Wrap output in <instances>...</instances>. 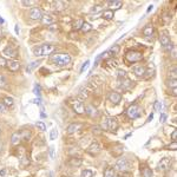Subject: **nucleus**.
I'll use <instances>...</instances> for the list:
<instances>
[{
  "label": "nucleus",
  "mask_w": 177,
  "mask_h": 177,
  "mask_svg": "<svg viewBox=\"0 0 177 177\" xmlns=\"http://www.w3.org/2000/svg\"><path fill=\"white\" fill-rule=\"evenodd\" d=\"M51 60L58 66H65L71 62V57L66 53H57L51 57Z\"/></svg>",
  "instance_id": "f257e3e1"
},
{
  "label": "nucleus",
  "mask_w": 177,
  "mask_h": 177,
  "mask_svg": "<svg viewBox=\"0 0 177 177\" xmlns=\"http://www.w3.org/2000/svg\"><path fill=\"white\" fill-rule=\"evenodd\" d=\"M125 59L129 63H137V62H141L143 59V54L138 51H129L125 54Z\"/></svg>",
  "instance_id": "f03ea898"
},
{
  "label": "nucleus",
  "mask_w": 177,
  "mask_h": 177,
  "mask_svg": "<svg viewBox=\"0 0 177 177\" xmlns=\"http://www.w3.org/2000/svg\"><path fill=\"white\" fill-rule=\"evenodd\" d=\"M126 115L130 119H136L141 116V107L137 104H132L128 110H126Z\"/></svg>",
  "instance_id": "7ed1b4c3"
},
{
  "label": "nucleus",
  "mask_w": 177,
  "mask_h": 177,
  "mask_svg": "<svg viewBox=\"0 0 177 177\" xmlns=\"http://www.w3.org/2000/svg\"><path fill=\"white\" fill-rule=\"evenodd\" d=\"M103 128L104 129H106V130H109V131H116L117 129H118V122L116 120V118H113V117H110V118H106L105 119V122H104V124H103Z\"/></svg>",
  "instance_id": "20e7f679"
},
{
  "label": "nucleus",
  "mask_w": 177,
  "mask_h": 177,
  "mask_svg": "<svg viewBox=\"0 0 177 177\" xmlns=\"http://www.w3.org/2000/svg\"><path fill=\"white\" fill-rule=\"evenodd\" d=\"M71 105H72V107H73V110H75L76 113L82 115V113L85 112V106H84V104H83L82 100H79V99H73V100H71Z\"/></svg>",
  "instance_id": "39448f33"
},
{
  "label": "nucleus",
  "mask_w": 177,
  "mask_h": 177,
  "mask_svg": "<svg viewBox=\"0 0 177 177\" xmlns=\"http://www.w3.org/2000/svg\"><path fill=\"white\" fill-rule=\"evenodd\" d=\"M129 168H130V163H129V161L126 158H119L117 161V163H116V169L119 170L120 173L126 171Z\"/></svg>",
  "instance_id": "423d86ee"
},
{
  "label": "nucleus",
  "mask_w": 177,
  "mask_h": 177,
  "mask_svg": "<svg viewBox=\"0 0 177 177\" xmlns=\"http://www.w3.org/2000/svg\"><path fill=\"white\" fill-rule=\"evenodd\" d=\"M28 15H30V18L33 19V20H40L41 17H43V13H41V11H40L38 7H33V8L30 9Z\"/></svg>",
  "instance_id": "0eeeda50"
},
{
  "label": "nucleus",
  "mask_w": 177,
  "mask_h": 177,
  "mask_svg": "<svg viewBox=\"0 0 177 177\" xmlns=\"http://www.w3.org/2000/svg\"><path fill=\"white\" fill-rule=\"evenodd\" d=\"M170 167H171V160L168 158V157L162 158L161 162H160V164H158V169H160V170H163V171L169 170Z\"/></svg>",
  "instance_id": "6e6552de"
},
{
  "label": "nucleus",
  "mask_w": 177,
  "mask_h": 177,
  "mask_svg": "<svg viewBox=\"0 0 177 177\" xmlns=\"http://www.w3.org/2000/svg\"><path fill=\"white\" fill-rule=\"evenodd\" d=\"M99 151H100V145H99L98 142H93L86 149V152L90 154V155H97Z\"/></svg>",
  "instance_id": "1a4fd4ad"
},
{
  "label": "nucleus",
  "mask_w": 177,
  "mask_h": 177,
  "mask_svg": "<svg viewBox=\"0 0 177 177\" xmlns=\"http://www.w3.org/2000/svg\"><path fill=\"white\" fill-rule=\"evenodd\" d=\"M54 50H56V47H54V45H52V44H44V45H41L43 56H49V54H51Z\"/></svg>",
  "instance_id": "9d476101"
},
{
  "label": "nucleus",
  "mask_w": 177,
  "mask_h": 177,
  "mask_svg": "<svg viewBox=\"0 0 177 177\" xmlns=\"http://www.w3.org/2000/svg\"><path fill=\"white\" fill-rule=\"evenodd\" d=\"M109 100H110L111 103H113V104H118V103H120V100H122V96H120L118 92H111V93L109 94Z\"/></svg>",
  "instance_id": "9b49d317"
},
{
  "label": "nucleus",
  "mask_w": 177,
  "mask_h": 177,
  "mask_svg": "<svg viewBox=\"0 0 177 177\" xmlns=\"http://www.w3.org/2000/svg\"><path fill=\"white\" fill-rule=\"evenodd\" d=\"M132 71H133V73L136 75V76H138V77H142V76H144L145 75V67L144 66H142V65H135L133 67H132Z\"/></svg>",
  "instance_id": "f8f14e48"
},
{
  "label": "nucleus",
  "mask_w": 177,
  "mask_h": 177,
  "mask_svg": "<svg viewBox=\"0 0 177 177\" xmlns=\"http://www.w3.org/2000/svg\"><path fill=\"white\" fill-rule=\"evenodd\" d=\"M21 141H22V137H21L20 132H14L11 136V143H12V145H18Z\"/></svg>",
  "instance_id": "ddd939ff"
},
{
  "label": "nucleus",
  "mask_w": 177,
  "mask_h": 177,
  "mask_svg": "<svg viewBox=\"0 0 177 177\" xmlns=\"http://www.w3.org/2000/svg\"><path fill=\"white\" fill-rule=\"evenodd\" d=\"M40 20H41L43 25H52L54 22V18L52 15H50V14H44Z\"/></svg>",
  "instance_id": "4468645a"
},
{
  "label": "nucleus",
  "mask_w": 177,
  "mask_h": 177,
  "mask_svg": "<svg viewBox=\"0 0 177 177\" xmlns=\"http://www.w3.org/2000/svg\"><path fill=\"white\" fill-rule=\"evenodd\" d=\"M160 41H161V45H162L163 47H168V46L170 45V37H169L167 33H163V34H161V37H160Z\"/></svg>",
  "instance_id": "2eb2a0df"
},
{
  "label": "nucleus",
  "mask_w": 177,
  "mask_h": 177,
  "mask_svg": "<svg viewBox=\"0 0 177 177\" xmlns=\"http://www.w3.org/2000/svg\"><path fill=\"white\" fill-rule=\"evenodd\" d=\"M7 67L11 70V71H18L19 69H20V63L18 62V60H9L8 63H7Z\"/></svg>",
  "instance_id": "dca6fc26"
},
{
  "label": "nucleus",
  "mask_w": 177,
  "mask_h": 177,
  "mask_svg": "<svg viewBox=\"0 0 177 177\" xmlns=\"http://www.w3.org/2000/svg\"><path fill=\"white\" fill-rule=\"evenodd\" d=\"M6 57H8V58H15L17 56H18V53H17V51L15 50H13L12 47H6L5 50H4V52H2Z\"/></svg>",
  "instance_id": "f3484780"
},
{
  "label": "nucleus",
  "mask_w": 177,
  "mask_h": 177,
  "mask_svg": "<svg viewBox=\"0 0 177 177\" xmlns=\"http://www.w3.org/2000/svg\"><path fill=\"white\" fill-rule=\"evenodd\" d=\"M131 81L130 79H128V78H123V79H120V84H119V88L123 89L124 91H126V90H129V89L131 88Z\"/></svg>",
  "instance_id": "a211bd4d"
},
{
  "label": "nucleus",
  "mask_w": 177,
  "mask_h": 177,
  "mask_svg": "<svg viewBox=\"0 0 177 177\" xmlns=\"http://www.w3.org/2000/svg\"><path fill=\"white\" fill-rule=\"evenodd\" d=\"M107 4H109V6H110L111 11H112V9H118V8H120V7H122V5H123V2H122L120 0H113V1H109Z\"/></svg>",
  "instance_id": "6ab92c4d"
},
{
  "label": "nucleus",
  "mask_w": 177,
  "mask_h": 177,
  "mask_svg": "<svg viewBox=\"0 0 177 177\" xmlns=\"http://www.w3.org/2000/svg\"><path fill=\"white\" fill-rule=\"evenodd\" d=\"M82 128V124H76V123H73V124H70L69 126H67V133H75L76 131H78L79 129Z\"/></svg>",
  "instance_id": "aec40b11"
},
{
  "label": "nucleus",
  "mask_w": 177,
  "mask_h": 177,
  "mask_svg": "<svg viewBox=\"0 0 177 177\" xmlns=\"http://www.w3.org/2000/svg\"><path fill=\"white\" fill-rule=\"evenodd\" d=\"M143 34L145 37H151L154 34V27L151 25H147L144 28H143Z\"/></svg>",
  "instance_id": "412c9836"
},
{
  "label": "nucleus",
  "mask_w": 177,
  "mask_h": 177,
  "mask_svg": "<svg viewBox=\"0 0 177 177\" xmlns=\"http://www.w3.org/2000/svg\"><path fill=\"white\" fill-rule=\"evenodd\" d=\"M52 5H53V8L56 11H62V9L65 8V2L64 1H53Z\"/></svg>",
  "instance_id": "4be33fe9"
},
{
  "label": "nucleus",
  "mask_w": 177,
  "mask_h": 177,
  "mask_svg": "<svg viewBox=\"0 0 177 177\" xmlns=\"http://www.w3.org/2000/svg\"><path fill=\"white\" fill-rule=\"evenodd\" d=\"M85 112L88 113L89 116H91V117H94V116H97L98 115V112H97V110L92 106V105H89L85 107Z\"/></svg>",
  "instance_id": "5701e85b"
},
{
  "label": "nucleus",
  "mask_w": 177,
  "mask_h": 177,
  "mask_svg": "<svg viewBox=\"0 0 177 177\" xmlns=\"http://www.w3.org/2000/svg\"><path fill=\"white\" fill-rule=\"evenodd\" d=\"M119 50H120V47H119L118 45H113V46L107 51V54H110V56H116V54L119 53Z\"/></svg>",
  "instance_id": "b1692460"
},
{
  "label": "nucleus",
  "mask_w": 177,
  "mask_h": 177,
  "mask_svg": "<svg viewBox=\"0 0 177 177\" xmlns=\"http://www.w3.org/2000/svg\"><path fill=\"white\" fill-rule=\"evenodd\" d=\"M82 158H71L70 160V162H69V164L71 165V167H79V165H82Z\"/></svg>",
  "instance_id": "393cba45"
},
{
  "label": "nucleus",
  "mask_w": 177,
  "mask_h": 177,
  "mask_svg": "<svg viewBox=\"0 0 177 177\" xmlns=\"http://www.w3.org/2000/svg\"><path fill=\"white\" fill-rule=\"evenodd\" d=\"M142 175H143V177H152V170L150 168L144 167L142 169Z\"/></svg>",
  "instance_id": "a878e982"
},
{
  "label": "nucleus",
  "mask_w": 177,
  "mask_h": 177,
  "mask_svg": "<svg viewBox=\"0 0 177 177\" xmlns=\"http://www.w3.org/2000/svg\"><path fill=\"white\" fill-rule=\"evenodd\" d=\"M113 176H115V169L111 168V167L106 168L105 171H104V177H113Z\"/></svg>",
  "instance_id": "bb28decb"
},
{
  "label": "nucleus",
  "mask_w": 177,
  "mask_h": 177,
  "mask_svg": "<svg viewBox=\"0 0 177 177\" xmlns=\"http://www.w3.org/2000/svg\"><path fill=\"white\" fill-rule=\"evenodd\" d=\"M103 18L106 19V20H111L113 18V12L111 9H107V11H104L103 13Z\"/></svg>",
  "instance_id": "cd10ccee"
},
{
  "label": "nucleus",
  "mask_w": 177,
  "mask_h": 177,
  "mask_svg": "<svg viewBox=\"0 0 177 177\" xmlns=\"http://www.w3.org/2000/svg\"><path fill=\"white\" fill-rule=\"evenodd\" d=\"M38 64H39L38 62H32V63H31V64H30V65L26 67V71H27L28 73H31V72H32V71H33V70H34V69L38 66Z\"/></svg>",
  "instance_id": "c85d7f7f"
},
{
  "label": "nucleus",
  "mask_w": 177,
  "mask_h": 177,
  "mask_svg": "<svg viewBox=\"0 0 177 177\" xmlns=\"http://www.w3.org/2000/svg\"><path fill=\"white\" fill-rule=\"evenodd\" d=\"M104 9V7L102 6V5H96V6H93L92 8H91V13H99V12H102Z\"/></svg>",
  "instance_id": "c756f323"
},
{
  "label": "nucleus",
  "mask_w": 177,
  "mask_h": 177,
  "mask_svg": "<svg viewBox=\"0 0 177 177\" xmlns=\"http://www.w3.org/2000/svg\"><path fill=\"white\" fill-rule=\"evenodd\" d=\"M20 133H21V137H22L24 141H28L30 137H31V132H30L28 130H22Z\"/></svg>",
  "instance_id": "7c9ffc66"
},
{
  "label": "nucleus",
  "mask_w": 177,
  "mask_h": 177,
  "mask_svg": "<svg viewBox=\"0 0 177 177\" xmlns=\"http://www.w3.org/2000/svg\"><path fill=\"white\" fill-rule=\"evenodd\" d=\"M4 105H5V106H12V105H13V98H11V97H5V98H4Z\"/></svg>",
  "instance_id": "2f4dec72"
},
{
  "label": "nucleus",
  "mask_w": 177,
  "mask_h": 177,
  "mask_svg": "<svg viewBox=\"0 0 177 177\" xmlns=\"http://www.w3.org/2000/svg\"><path fill=\"white\" fill-rule=\"evenodd\" d=\"M83 24H84V21H83L82 19H78V20L73 24V28H75V30H81L82 26H83Z\"/></svg>",
  "instance_id": "473e14b6"
},
{
  "label": "nucleus",
  "mask_w": 177,
  "mask_h": 177,
  "mask_svg": "<svg viewBox=\"0 0 177 177\" xmlns=\"http://www.w3.org/2000/svg\"><path fill=\"white\" fill-rule=\"evenodd\" d=\"M33 53H34V56H37V57H41V56H43L41 46H37V47H34V49H33Z\"/></svg>",
  "instance_id": "72a5a7b5"
},
{
  "label": "nucleus",
  "mask_w": 177,
  "mask_h": 177,
  "mask_svg": "<svg viewBox=\"0 0 177 177\" xmlns=\"http://www.w3.org/2000/svg\"><path fill=\"white\" fill-rule=\"evenodd\" d=\"M81 30H82V31H83V32L85 33V32H89V31H91V30H92V26H91V25H90L89 22H84Z\"/></svg>",
  "instance_id": "f704fd0d"
},
{
  "label": "nucleus",
  "mask_w": 177,
  "mask_h": 177,
  "mask_svg": "<svg viewBox=\"0 0 177 177\" xmlns=\"http://www.w3.org/2000/svg\"><path fill=\"white\" fill-rule=\"evenodd\" d=\"M167 85H168L169 88L176 89V86H177V81H176V79H168V82H167Z\"/></svg>",
  "instance_id": "c9c22d12"
},
{
  "label": "nucleus",
  "mask_w": 177,
  "mask_h": 177,
  "mask_svg": "<svg viewBox=\"0 0 177 177\" xmlns=\"http://www.w3.org/2000/svg\"><path fill=\"white\" fill-rule=\"evenodd\" d=\"M36 126H37L39 130H41V131H45V130H46V125H45L43 122H37V123H36Z\"/></svg>",
  "instance_id": "e433bc0d"
},
{
  "label": "nucleus",
  "mask_w": 177,
  "mask_h": 177,
  "mask_svg": "<svg viewBox=\"0 0 177 177\" xmlns=\"http://www.w3.org/2000/svg\"><path fill=\"white\" fill-rule=\"evenodd\" d=\"M117 76H118L119 79H123V78L126 77V72H125L124 70H118V71H117Z\"/></svg>",
  "instance_id": "4c0bfd02"
},
{
  "label": "nucleus",
  "mask_w": 177,
  "mask_h": 177,
  "mask_svg": "<svg viewBox=\"0 0 177 177\" xmlns=\"http://www.w3.org/2000/svg\"><path fill=\"white\" fill-rule=\"evenodd\" d=\"M93 173L91 170H83L82 171V177H92Z\"/></svg>",
  "instance_id": "58836bf2"
},
{
  "label": "nucleus",
  "mask_w": 177,
  "mask_h": 177,
  "mask_svg": "<svg viewBox=\"0 0 177 177\" xmlns=\"http://www.w3.org/2000/svg\"><path fill=\"white\" fill-rule=\"evenodd\" d=\"M57 136H58V132H57V130L56 129H53V130H51V132H50V139H56L57 138Z\"/></svg>",
  "instance_id": "ea45409f"
},
{
  "label": "nucleus",
  "mask_w": 177,
  "mask_h": 177,
  "mask_svg": "<svg viewBox=\"0 0 177 177\" xmlns=\"http://www.w3.org/2000/svg\"><path fill=\"white\" fill-rule=\"evenodd\" d=\"M20 163H21L22 165H27V164L30 163V158H27V156H22V157L20 158Z\"/></svg>",
  "instance_id": "a19ab883"
},
{
  "label": "nucleus",
  "mask_w": 177,
  "mask_h": 177,
  "mask_svg": "<svg viewBox=\"0 0 177 177\" xmlns=\"http://www.w3.org/2000/svg\"><path fill=\"white\" fill-rule=\"evenodd\" d=\"M6 83H7V81H6V78L2 76V75H0V88H2V86H5L6 85Z\"/></svg>",
  "instance_id": "79ce46f5"
},
{
  "label": "nucleus",
  "mask_w": 177,
  "mask_h": 177,
  "mask_svg": "<svg viewBox=\"0 0 177 177\" xmlns=\"http://www.w3.org/2000/svg\"><path fill=\"white\" fill-rule=\"evenodd\" d=\"M169 77H170V79H176L177 75H176V69H175V67L173 69L171 72H169Z\"/></svg>",
  "instance_id": "37998d69"
},
{
  "label": "nucleus",
  "mask_w": 177,
  "mask_h": 177,
  "mask_svg": "<svg viewBox=\"0 0 177 177\" xmlns=\"http://www.w3.org/2000/svg\"><path fill=\"white\" fill-rule=\"evenodd\" d=\"M163 20H164L165 24L170 22V20H171V14H164V15H163Z\"/></svg>",
  "instance_id": "c03bdc74"
},
{
  "label": "nucleus",
  "mask_w": 177,
  "mask_h": 177,
  "mask_svg": "<svg viewBox=\"0 0 177 177\" xmlns=\"http://www.w3.org/2000/svg\"><path fill=\"white\" fill-rule=\"evenodd\" d=\"M167 149H169V150H176V149H177V143H176V142H173L171 144H169V145L167 147Z\"/></svg>",
  "instance_id": "a18cd8bd"
},
{
  "label": "nucleus",
  "mask_w": 177,
  "mask_h": 177,
  "mask_svg": "<svg viewBox=\"0 0 177 177\" xmlns=\"http://www.w3.org/2000/svg\"><path fill=\"white\" fill-rule=\"evenodd\" d=\"M161 109H162L161 102H155V110H156V111H161Z\"/></svg>",
  "instance_id": "49530a36"
},
{
  "label": "nucleus",
  "mask_w": 177,
  "mask_h": 177,
  "mask_svg": "<svg viewBox=\"0 0 177 177\" xmlns=\"http://www.w3.org/2000/svg\"><path fill=\"white\" fill-rule=\"evenodd\" d=\"M89 64H90V62H89V60H86V62L83 64V66H82V69H81V72H82V73H83V72H84V71L88 69Z\"/></svg>",
  "instance_id": "de8ad7c7"
},
{
  "label": "nucleus",
  "mask_w": 177,
  "mask_h": 177,
  "mask_svg": "<svg viewBox=\"0 0 177 177\" xmlns=\"http://www.w3.org/2000/svg\"><path fill=\"white\" fill-rule=\"evenodd\" d=\"M6 65H7V62L5 60V58L0 57V67H5Z\"/></svg>",
  "instance_id": "09e8293b"
},
{
  "label": "nucleus",
  "mask_w": 177,
  "mask_h": 177,
  "mask_svg": "<svg viewBox=\"0 0 177 177\" xmlns=\"http://www.w3.org/2000/svg\"><path fill=\"white\" fill-rule=\"evenodd\" d=\"M171 139H173V142H176V139H177V131L176 130H174V131H173V133H171Z\"/></svg>",
  "instance_id": "8fccbe9b"
},
{
  "label": "nucleus",
  "mask_w": 177,
  "mask_h": 177,
  "mask_svg": "<svg viewBox=\"0 0 177 177\" xmlns=\"http://www.w3.org/2000/svg\"><path fill=\"white\" fill-rule=\"evenodd\" d=\"M107 64H109L110 66H116V65H117V62L113 60V59H110V60L107 62Z\"/></svg>",
  "instance_id": "3c124183"
},
{
  "label": "nucleus",
  "mask_w": 177,
  "mask_h": 177,
  "mask_svg": "<svg viewBox=\"0 0 177 177\" xmlns=\"http://www.w3.org/2000/svg\"><path fill=\"white\" fill-rule=\"evenodd\" d=\"M50 156H51V158H54V148L53 147L50 148Z\"/></svg>",
  "instance_id": "603ef678"
},
{
  "label": "nucleus",
  "mask_w": 177,
  "mask_h": 177,
  "mask_svg": "<svg viewBox=\"0 0 177 177\" xmlns=\"http://www.w3.org/2000/svg\"><path fill=\"white\" fill-rule=\"evenodd\" d=\"M22 4L25 5V6H30V5H32V4H34V1H27V0H25V1H22Z\"/></svg>",
  "instance_id": "864d4df0"
},
{
  "label": "nucleus",
  "mask_w": 177,
  "mask_h": 177,
  "mask_svg": "<svg viewBox=\"0 0 177 177\" xmlns=\"http://www.w3.org/2000/svg\"><path fill=\"white\" fill-rule=\"evenodd\" d=\"M165 118H167V116H165L164 113H162V115H161V118H160V120L163 123V122H165Z\"/></svg>",
  "instance_id": "5fc2aeb1"
},
{
  "label": "nucleus",
  "mask_w": 177,
  "mask_h": 177,
  "mask_svg": "<svg viewBox=\"0 0 177 177\" xmlns=\"http://www.w3.org/2000/svg\"><path fill=\"white\" fill-rule=\"evenodd\" d=\"M6 111V106L4 104H0V112H5Z\"/></svg>",
  "instance_id": "6e6d98bb"
},
{
  "label": "nucleus",
  "mask_w": 177,
  "mask_h": 177,
  "mask_svg": "<svg viewBox=\"0 0 177 177\" xmlns=\"http://www.w3.org/2000/svg\"><path fill=\"white\" fill-rule=\"evenodd\" d=\"M39 91H40V88H39L38 85H36V88H34V93H37V94H39Z\"/></svg>",
  "instance_id": "4d7b16f0"
},
{
  "label": "nucleus",
  "mask_w": 177,
  "mask_h": 177,
  "mask_svg": "<svg viewBox=\"0 0 177 177\" xmlns=\"http://www.w3.org/2000/svg\"><path fill=\"white\" fill-rule=\"evenodd\" d=\"M152 118H154V113H151V115L149 116V118H148V120H147V122H151V120H152Z\"/></svg>",
  "instance_id": "13d9d810"
},
{
  "label": "nucleus",
  "mask_w": 177,
  "mask_h": 177,
  "mask_svg": "<svg viewBox=\"0 0 177 177\" xmlns=\"http://www.w3.org/2000/svg\"><path fill=\"white\" fill-rule=\"evenodd\" d=\"M15 33H17V34L19 33V27H18V25H15Z\"/></svg>",
  "instance_id": "bf43d9fd"
},
{
  "label": "nucleus",
  "mask_w": 177,
  "mask_h": 177,
  "mask_svg": "<svg viewBox=\"0 0 177 177\" xmlns=\"http://www.w3.org/2000/svg\"><path fill=\"white\" fill-rule=\"evenodd\" d=\"M173 94H174V96H176V94H177V90H176V89H173Z\"/></svg>",
  "instance_id": "052dcab7"
},
{
  "label": "nucleus",
  "mask_w": 177,
  "mask_h": 177,
  "mask_svg": "<svg viewBox=\"0 0 177 177\" xmlns=\"http://www.w3.org/2000/svg\"><path fill=\"white\" fill-rule=\"evenodd\" d=\"M152 8H154V6H152V5H150V6H149V8H148V12H150Z\"/></svg>",
  "instance_id": "680f3d73"
},
{
  "label": "nucleus",
  "mask_w": 177,
  "mask_h": 177,
  "mask_svg": "<svg viewBox=\"0 0 177 177\" xmlns=\"http://www.w3.org/2000/svg\"><path fill=\"white\" fill-rule=\"evenodd\" d=\"M0 24H4V19L0 17Z\"/></svg>",
  "instance_id": "e2e57ef3"
},
{
  "label": "nucleus",
  "mask_w": 177,
  "mask_h": 177,
  "mask_svg": "<svg viewBox=\"0 0 177 177\" xmlns=\"http://www.w3.org/2000/svg\"><path fill=\"white\" fill-rule=\"evenodd\" d=\"M1 149H2V143H1V141H0V151H1Z\"/></svg>",
  "instance_id": "0e129e2a"
},
{
  "label": "nucleus",
  "mask_w": 177,
  "mask_h": 177,
  "mask_svg": "<svg viewBox=\"0 0 177 177\" xmlns=\"http://www.w3.org/2000/svg\"><path fill=\"white\" fill-rule=\"evenodd\" d=\"M0 34H1V30H0Z\"/></svg>",
  "instance_id": "69168bd1"
}]
</instances>
